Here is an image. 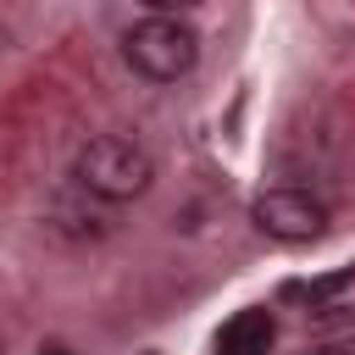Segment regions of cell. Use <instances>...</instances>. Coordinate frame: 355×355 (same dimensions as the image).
Returning <instances> with one entry per match:
<instances>
[{
	"label": "cell",
	"instance_id": "3957f363",
	"mask_svg": "<svg viewBox=\"0 0 355 355\" xmlns=\"http://www.w3.org/2000/svg\"><path fill=\"white\" fill-rule=\"evenodd\" d=\"M250 216H255L261 233H272V239H283V244L316 239V233L327 227V205H322L316 194H305V189H266V194L250 205Z\"/></svg>",
	"mask_w": 355,
	"mask_h": 355
},
{
	"label": "cell",
	"instance_id": "7a4b0ae2",
	"mask_svg": "<svg viewBox=\"0 0 355 355\" xmlns=\"http://www.w3.org/2000/svg\"><path fill=\"white\" fill-rule=\"evenodd\" d=\"M122 50H128V67L144 72L150 83H178V78L200 61V39H194V28L178 22V17H150V22L128 28Z\"/></svg>",
	"mask_w": 355,
	"mask_h": 355
},
{
	"label": "cell",
	"instance_id": "5b68a950",
	"mask_svg": "<svg viewBox=\"0 0 355 355\" xmlns=\"http://www.w3.org/2000/svg\"><path fill=\"white\" fill-rule=\"evenodd\" d=\"M349 283H355V266H338V272H327V277H316V283H300V288H288V294H300V300H311V305H327V300H338Z\"/></svg>",
	"mask_w": 355,
	"mask_h": 355
},
{
	"label": "cell",
	"instance_id": "6da1fadb",
	"mask_svg": "<svg viewBox=\"0 0 355 355\" xmlns=\"http://www.w3.org/2000/svg\"><path fill=\"white\" fill-rule=\"evenodd\" d=\"M72 178H78L83 194L116 205V200H139V194L155 183V161H150L144 144H133V139H122V133H100V139H89V144L78 150Z\"/></svg>",
	"mask_w": 355,
	"mask_h": 355
},
{
	"label": "cell",
	"instance_id": "52a82bcc",
	"mask_svg": "<svg viewBox=\"0 0 355 355\" xmlns=\"http://www.w3.org/2000/svg\"><path fill=\"white\" fill-rule=\"evenodd\" d=\"M39 355H78V349H67V344H39Z\"/></svg>",
	"mask_w": 355,
	"mask_h": 355
},
{
	"label": "cell",
	"instance_id": "8992f818",
	"mask_svg": "<svg viewBox=\"0 0 355 355\" xmlns=\"http://www.w3.org/2000/svg\"><path fill=\"white\" fill-rule=\"evenodd\" d=\"M150 11H161V17H178V11H189V6H200V0H144Z\"/></svg>",
	"mask_w": 355,
	"mask_h": 355
},
{
	"label": "cell",
	"instance_id": "277c9868",
	"mask_svg": "<svg viewBox=\"0 0 355 355\" xmlns=\"http://www.w3.org/2000/svg\"><path fill=\"white\" fill-rule=\"evenodd\" d=\"M272 338H277L272 311L250 305V311H239L233 322H222V333H216V355H266Z\"/></svg>",
	"mask_w": 355,
	"mask_h": 355
}]
</instances>
